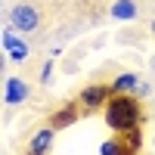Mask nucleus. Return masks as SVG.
<instances>
[{
	"mask_svg": "<svg viewBox=\"0 0 155 155\" xmlns=\"http://www.w3.org/2000/svg\"><path fill=\"white\" fill-rule=\"evenodd\" d=\"M50 71H53V62H47V65H44V71H41V81H44V84L50 81Z\"/></svg>",
	"mask_w": 155,
	"mask_h": 155,
	"instance_id": "nucleus-12",
	"label": "nucleus"
},
{
	"mask_svg": "<svg viewBox=\"0 0 155 155\" xmlns=\"http://www.w3.org/2000/svg\"><path fill=\"white\" fill-rule=\"evenodd\" d=\"M106 121H109L112 130H118V134L134 130V127L140 124V106H137V99L127 96V93H118L106 106Z\"/></svg>",
	"mask_w": 155,
	"mask_h": 155,
	"instance_id": "nucleus-1",
	"label": "nucleus"
},
{
	"mask_svg": "<svg viewBox=\"0 0 155 155\" xmlns=\"http://www.w3.org/2000/svg\"><path fill=\"white\" fill-rule=\"evenodd\" d=\"M112 16H115V19H134V16H137L134 0H118V3L112 6Z\"/></svg>",
	"mask_w": 155,
	"mask_h": 155,
	"instance_id": "nucleus-7",
	"label": "nucleus"
},
{
	"mask_svg": "<svg viewBox=\"0 0 155 155\" xmlns=\"http://www.w3.org/2000/svg\"><path fill=\"white\" fill-rule=\"evenodd\" d=\"M6 53H9V59H16V62H22L25 56H28V44H22V41H16V44H12V47L6 50Z\"/></svg>",
	"mask_w": 155,
	"mask_h": 155,
	"instance_id": "nucleus-9",
	"label": "nucleus"
},
{
	"mask_svg": "<svg viewBox=\"0 0 155 155\" xmlns=\"http://www.w3.org/2000/svg\"><path fill=\"white\" fill-rule=\"evenodd\" d=\"M9 25H12L16 31L28 34V31H34L37 25H41V16H37V9H34V6L19 3V6H12V12H9Z\"/></svg>",
	"mask_w": 155,
	"mask_h": 155,
	"instance_id": "nucleus-2",
	"label": "nucleus"
},
{
	"mask_svg": "<svg viewBox=\"0 0 155 155\" xmlns=\"http://www.w3.org/2000/svg\"><path fill=\"white\" fill-rule=\"evenodd\" d=\"M28 96V84L22 81V78H6V102L9 106H16Z\"/></svg>",
	"mask_w": 155,
	"mask_h": 155,
	"instance_id": "nucleus-5",
	"label": "nucleus"
},
{
	"mask_svg": "<svg viewBox=\"0 0 155 155\" xmlns=\"http://www.w3.org/2000/svg\"><path fill=\"white\" fill-rule=\"evenodd\" d=\"M53 130L56 127H44V130H37L31 146H28V155H47V149L53 146Z\"/></svg>",
	"mask_w": 155,
	"mask_h": 155,
	"instance_id": "nucleus-4",
	"label": "nucleus"
},
{
	"mask_svg": "<svg viewBox=\"0 0 155 155\" xmlns=\"http://www.w3.org/2000/svg\"><path fill=\"white\" fill-rule=\"evenodd\" d=\"M16 41H19V37H16V34H12V31L6 28V31H3V50H9V47L16 44Z\"/></svg>",
	"mask_w": 155,
	"mask_h": 155,
	"instance_id": "nucleus-11",
	"label": "nucleus"
},
{
	"mask_svg": "<svg viewBox=\"0 0 155 155\" xmlns=\"http://www.w3.org/2000/svg\"><path fill=\"white\" fill-rule=\"evenodd\" d=\"M137 84H140L137 74H121V78H115L112 90H115V93H124V90H130V87H137Z\"/></svg>",
	"mask_w": 155,
	"mask_h": 155,
	"instance_id": "nucleus-8",
	"label": "nucleus"
},
{
	"mask_svg": "<svg viewBox=\"0 0 155 155\" xmlns=\"http://www.w3.org/2000/svg\"><path fill=\"white\" fill-rule=\"evenodd\" d=\"M78 109H81V102H68V106H62V109L56 112V118H53V127L59 130V127H65V124H71V121L78 118Z\"/></svg>",
	"mask_w": 155,
	"mask_h": 155,
	"instance_id": "nucleus-6",
	"label": "nucleus"
},
{
	"mask_svg": "<svg viewBox=\"0 0 155 155\" xmlns=\"http://www.w3.org/2000/svg\"><path fill=\"white\" fill-rule=\"evenodd\" d=\"M109 90L112 87H106V84H93V87H87L84 93H81V109H87V112H93V109H99L102 102H106V96H109Z\"/></svg>",
	"mask_w": 155,
	"mask_h": 155,
	"instance_id": "nucleus-3",
	"label": "nucleus"
},
{
	"mask_svg": "<svg viewBox=\"0 0 155 155\" xmlns=\"http://www.w3.org/2000/svg\"><path fill=\"white\" fill-rule=\"evenodd\" d=\"M152 31H155V22H152Z\"/></svg>",
	"mask_w": 155,
	"mask_h": 155,
	"instance_id": "nucleus-13",
	"label": "nucleus"
},
{
	"mask_svg": "<svg viewBox=\"0 0 155 155\" xmlns=\"http://www.w3.org/2000/svg\"><path fill=\"white\" fill-rule=\"evenodd\" d=\"M102 155H124V149H121V140H109V143H102V149H99Z\"/></svg>",
	"mask_w": 155,
	"mask_h": 155,
	"instance_id": "nucleus-10",
	"label": "nucleus"
}]
</instances>
